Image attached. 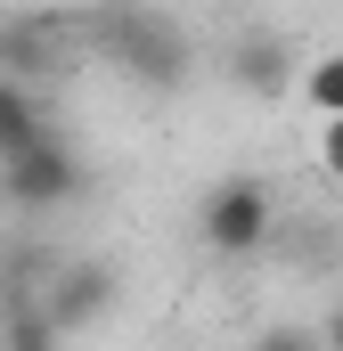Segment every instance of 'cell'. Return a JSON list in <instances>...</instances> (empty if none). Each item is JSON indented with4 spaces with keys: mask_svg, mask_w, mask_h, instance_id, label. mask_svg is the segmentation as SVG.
<instances>
[{
    "mask_svg": "<svg viewBox=\"0 0 343 351\" xmlns=\"http://www.w3.org/2000/svg\"><path fill=\"white\" fill-rule=\"evenodd\" d=\"M196 237H204L221 262L261 254V245L278 237V204H270V188H261V180H221V188L204 196V213H196Z\"/></svg>",
    "mask_w": 343,
    "mask_h": 351,
    "instance_id": "obj_1",
    "label": "cell"
},
{
    "mask_svg": "<svg viewBox=\"0 0 343 351\" xmlns=\"http://www.w3.org/2000/svg\"><path fill=\"white\" fill-rule=\"evenodd\" d=\"M0 196L25 204V213H58V204L82 196V156H74L58 131H41L33 147H16V156L0 164Z\"/></svg>",
    "mask_w": 343,
    "mask_h": 351,
    "instance_id": "obj_2",
    "label": "cell"
},
{
    "mask_svg": "<svg viewBox=\"0 0 343 351\" xmlns=\"http://www.w3.org/2000/svg\"><path fill=\"white\" fill-rule=\"evenodd\" d=\"M115 58L147 90H180L188 82V49H180V33L156 25V16H115Z\"/></svg>",
    "mask_w": 343,
    "mask_h": 351,
    "instance_id": "obj_3",
    "label": "cell"
},
{
    "mask_svg": "<svg viewBox=\"0 0 343 351\" xmlns=\"http://www.w3.org/2000/svg\"><path fill=\"white\" fill-rule=\"evenodd\" d=\"M294 49H286V33H270V25H254V33H237V49H229V90H246L254 106H270V98H286L294 90Z\"/></svg>",
    "mask_w": 343,
    "mask_h": 351,
    "instance_id": "obj_4",
    "label": "cell"
},
{
    "mask_svg": "<svg viewBox=\"0 0 343 351\" xmlns=\"http://www.w3.org/2000/svg\"><path fill=\"white\" fill-rule=\"evenodd\" d=\"M41 302H49V319H58V327L74 335V327H90L98 311H115V269L82 262V269H66V278H58V286H49Z\"/></svg>",
    "mask_w": 343,
    "mask_h": 351,
    "instance_id": "obj_5",
    "label": "cell"
},
{
    "mask_svg": "<svg viewBox=\"0 0 343 351\" xmlns=\"http://www.w3.org/2000/svg\"><path fill=\"white\" fill-rule=\"evenodd\" d=\"M49 66H58V16L0 25V74H16V82H41Z\"/></svg>",
    "mask_w": 343,
    "mask_h": 351,
    "instance_id": "obj_6",
    "label": "cell"
},
{
    "mask_svg": "<svg viewBox=\"0 0 343 351\" xmlns=\"http://www.w3.org/2000/svg\"><path fill=\"white\" fill-rule=\"evenodd\" d=\"M41 82H16V74H0V164L16 156V147H33L49 123H41V98H33Z\"/></svg>",
    "mask_w": 343,
    "mask_h": 351,
    "instance_id": "obj_7",
    "label": "cell"
},
{
    "mask_svg": "<svg viewBox=\"0 0 343 351\" xmlns=\"http://www.w3.org/2000/svg\"><path fill=\"white\" fill-rule=\"evenodd\" d=\"M294 90H303L311 114H343V49H319V58L294 74Z\"/></svg>",
    "mask_w": 343,
    "mask_h": 351,
    "instance_id": "obj_8",
    "label": "cell"
},
{
    "mask_svg": "<svg viewBox=\"0 0 343 351\" xmlns=\"http://www.w3.org/2000/svg\"><path fill=\"white\" fill-rule=\"evenodd\" d=\"M319 172L343 180V114H319Z\"/></svg>",
    "mask_w": 343,
    "mask_h": 351,
    "instance_id": "obj_9",
    "label": "cell"
},
{
    "mask_svg": "<svg viewBox=\"0 0 343 351\" xmlns=\"http://www.w3.org/2000/svg\"><path fill=\"white\" fill-rule=\"evenodd\" d=\"M327 343H335V351H343V302H335V319H327Z\"/></svg>",
    "mask_w": 343,
    "mask_h": 351,
    "instance_id": "obj_10",
    "label": "cell"
},
{
    "mask_svg": "<svg viewBox=\"0 0 343 351\" xmlns=\"http://www.w3.org/2000/svg\"><path fill=\"white\" fill-rule=\"evenodd\" d=\"M33 8H41V0H33Z\"/></svg>",
    "mask_w": 343,
    "mask_h": 351,
    "instance_id": "obj_11",
    "label": "cell"
}]
</instances>
